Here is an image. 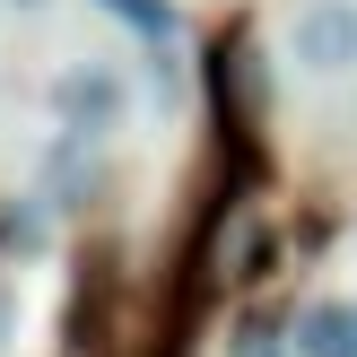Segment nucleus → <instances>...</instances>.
<instances>
[{
    "instance_id": "1",
    "label": "nucleus",
    "mask_w": 357,
    "mask_h": 357,
    "mask_svg": "<svg viewBox=\"0 0 357 357\" xmlns=\"http://www.w3.org/2000/svg\"><path fill=\"white\" fill-rule=\"evenodd\" d=\"M44 105H52V122L70 139H105L131 114V79H122V61H70V70H52Z\"/></svg>"
},
{
    "instance_id": "2",
    "label": "nucleus",
    "mask_w": 357,
    "mask_h": 357,
    "mask_svg": "<svg viewBox=\"0 0 357 357\" xmlns=\"http://www.w3.org/2000/svg\"><path fill=\"white\" fill-rule=\"evenodd\" d=\"M288 61L314 79H349L357 70V0H305L288 17Z\"/></svg>"
},
{
    "instance_id": "3",
    "label": "nucleus",
    "mask_w": 357,
    "mask_h": 357,
    "mask_svg": "<svg viewBox=\"0 0 357 357\" xmlns=\"http://www.w3.org/2000/svg\"><path fill=\"white\" fill-rule=\"evenodd\" d=\"M96 192H105V139H70L61 131L44 149V201L52 209H87Z\"/></svg>"
},
{
    "instance_id": "4",
    "label": "nucleus",
    "mask_w": 357,
    "mask_h": 357,
    "mask_svg": "<svg viewBox=\"0 0 357 357\" xmlns=\"http://www.w3.org/2000/svg\"><path fill=\"white\" fill-rule=\"evenodd\" d=\"M288 357H357V296H314V305H296Z\"/></svg>"
},
{
    "instance_id": "5",
    "label": "nucleus",
    "mask_w": 357,
    "mask_h": 357,
    "mask_svg": "<svg viewBox=\"0 0 357 357\" xmlns=\"http://www.w3.org/2000/svg\"><path fill=\"white\" fill-rule=\"evenodd\" d=\"M105 17H122L131 35H149V44H174V26H183V9L174 0H96Z\"/></svg>"
},
{
    "instance_id": "6",
    "label": "nucleus",
    "mask_w": 357,
    "mask_h": 357,
    "mask_svg": "<svg viewBox=\"0 0 357 357\" xmlns=\"http://www.w3.org/2000/svg\"><path fill=\"white\" fill-rule=\"evenodd\" d=\"M17 9H35V0H17Z\"/></svg>"
},
{
    "instance_id": "7",
    "label": "nucleus",
    "mask_w": 357,
    "mask_h": 357,
    "mask_svg": "<svg viewBox=\"0 0 357 357\" xmlns=\"http://www.w3.org/2000/svg\"><path fill=\"white\" fill-rule=\"evenodd\" d=\"M261 357H279V349H261Z\"/></svg>"
}]
</instances>
